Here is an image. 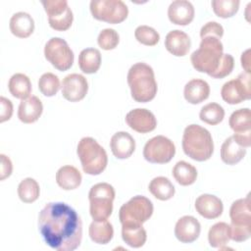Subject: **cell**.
<instances>
[{"mask_svg": "<svg viewBox=\"0 0 251 251\" xmlns=\"http://www.w3.org/2000/svg\"><path fill=\"white\" fill-rule=\"evenodd\" d=\"M126 125L136 132L147 133L153 131L157 126L154 114L144 108H136L129 111L126 116Z\"/></svg>", "mask_w": 251, "mask_h": 251, "instance_id": "9a60e30c", "label": "cell"}, {"mask_svg": "<svg viewBox=\"0 0 251 251\" xmlns=\"http://www.w3.org/2000/svg\"><path fill=\"white\" fill-rule=\"evenodd\" d=\"M45 59L58 71L65 72L74 64V52L68 42L61 37L50 38L44 46Z\"/></svg>", "mask_w": 251, "mask_h": 251, "instance_id": "30bf717a", "label": "cell"}, {"mask_svg": "<svg viewBox=\"0 0 251 251\" xmlns=\"http://www.w3.org/2000/svg\"><path fill=\"white\" fill-rule=\"evenodd\" d=\"M44 242L57 251H74L82 239V222L77 212L63 202L47 203L38 216Z\"/></svg>", "mask_w": 251, "mask_h": 251, "instance_id": "6da1fadb", "label": "cell"}, {"mask_svg": "<svg viewBox=\"0 0 251 251\" xmlns=\"http://www.w3.org/2000/svg\"><path fill=\"white\" fill-rule=\"evenodd\" d=\"M120 42V35L118 31L113 28L102 29L97 37V43L103 50H113Z\"/></svg>", "mask_w": 251, "mask_h": 251, "instance_id": "f35d334b", "label": "cell"}, {"mask_svg": "<svg viewBox=\"0 0 251 251\" xmlns=\"http://www.w3.org/2000/svg\"><path fill=\"white\" fill-rule=\"evenodd\" d=\"M234 140L244 148H248L251 145V131L243 132V133H234Z\"/></svg>", "mask_w": 251, "mask_h": 251, "instance_id": "7bdbcfd3", "label": "cell"}, {"mask_svg": "<svg viewBox=\"0 0 251 251\" xmlns=\"http://www.w3.org/2000/svg\"><path fill=\"white\" fill-rule=\"evenodd\" d=\"M62 95L70 102H78L82 100L88 91V82L86 78L79 74H70L63 78Z\"/></svg>", "mask_w": 251, "mask_h": 251, "instance_id": "5bb4252c", "label": "cell"}, {"mask_svg": "<svg viewBox=\"0 0 251 251\" xmlns=\"http://www.w3.org/2000/svg\"><path fill=\"white\" fill-rule=\"evenodd\" d=\"M11 32L19 38H26L34 30V21L32 17L25 12L15 13L9 23Z\"/></svg>", "mask_w": 251, "mask_h": 251, "instance_id": "603a6c76", "label": "cell"}, {"mask_svg": "<svg viewBox=\"0 0 251 251\" xmlns=\"http://www.w3.org/2000/svg\"><path fill=\"white\" fill-rule=\"evenodd\" d=\"M8 89L15 98L25 100L30 96L31 82L27 75L22 73L13 75L8 82Z\"/></svg>", "mask_w": 251, "mask_h": 251, "instance_id": "484cf974", "label": "cell"}, {"mask_svg": "<svg viewBox=\"0 0 251 251\" xmlns=\"http://www.w3.org/2000/svg\"><path fill=\"white\" fill-rule=\"evenodd\" d=\"M0 180H4L5 178L9 177L13 172V164L9 157L4 154L0 155Z\"/></svg>", "mask_w": 251, "mask_h": 251, "instance_id": "b9f144b4", "label": "cell"}, {"mask_svg": "<svg viewBox=\"0 0 251 251\" xmlns=\"http://www.w3.org/2000/svg\"><path fill=\"white\" fill-rule=\"evenodd\" d=\"M208 35H213L222 38L224 35V27L217 22H208L200 29V37L203 38Z\"/></svg>", "mask_w": 251, "mask_h": 251, "instance_id": "ab89813d", "label": "cell"}, {"mask_svg": "<svg viewBox=\"0 0 251 251\" xmlns=\"http://www.w3.org/2000/svg\"><path fill=\"white\" fill-rule=\"evenodd\" d=\"M48 16V23L51 28L57 31L69 29L74 21V15L67 0H46L41 1Z\"/></svg>", "mask_w": 251, "mask_h": 251, "instance_id": "7c38bea8", "label": "cell"}, {"mask_svg": "<svg viewBox=\"0 0 251 251\" xmlns=\"http://www.w3.org/2000/svg\"><path fill=\"white\" fill-rule=\"evenodd\" d=\"M110 148L116 158L127 159L135 150V141L128 132L118 131L111 137Z\"/></svg>", "mask_w": 251, "mask_h": 251, "instance_id": "d6986e66", "label": "cell"}, {"mask_svg": "<svg viewBox=\"0 0 251 251\" xmlns=\"http://www.w3.org/2000/svg\"><path fill=\"white\" fill-rule=\"evenodd\" d=\"M101 53L96 48H85L78 55V67L82 73L95 74L101 66Z\"/></svg>", "mask_w": 251, "mask_h": 251, "instance_id": "83f0119b", "label": "cell"}, {"mask_svg": "<svg viewBox=\"0 0 251 251\" xmlns=\"http://www.w3.org/2000/svg\"><path fill=\"white\" fill-rule=\"evenodd\" d=\"M199 118L202 122L216 126L220 124L225 118V110L224 108L218 103H208L203 106L199 113Z\"/></svg>", "mask_w": 251, "mask_h": 251, "instance_id": "e575fe53", "label": "cell"}, {"mask_svg": "<svg viewBox=\"0 0 251 251\" xmlns=\"http://www.w3.org/2000/svg\"><path fill=\"white\" fill-rule=\"evenodd\" d=\"M181 145L184 154L198 162L209 160L214 152L210 131L199 125L192 124L184 128Z\"/></svg>", "mask_w": 251, "mask_h": 251, "instance_id": "277c9868", "label": "cell"}, {"mask_svg": "<svg viewBox=\"0 0 251 251\" xmlns=\"http://www.w3.org/2000/svg\"><path fill=\"white\" fill-rule=\"evenodd\" d=\"M246 155V148L239 145L233 136L227 137L221 147V159L226 165L239 163Z\"/></svg>", "mask_w": 251, "mask_h": 251, "instance_id": "d4e9b609", "label": "cell"}, {"mask_svg": "<svg viewBox=\"0 0 251 251\" xmlns=\"http://www.w3.org/2000/svg\"><path fill=\"white\" fill-rule=\"evenodd\" d=\"M201 225L192 216H183L175 226V235L181 243H192L200 235Z\"/></svg>", "mask_w": 251, "mask_h": 251, "instance_id": "2e32d148", "label": "cell"}, {"mask_svg": "<svg viewBox=\"0 0 251 251\" xmlns=\"http://www.w3.org/2000/svg\"><path fill=\"white\" fill-rule=\"evenodd\" d=\"M191 46V40L187 33L180 29H174L168 32L165 38L166 49L176 57L185 56Z\"/></svg>", "mask_w": 251, "mask_h": 251, "instance_id": "ffe728a7", "label": "cell"}, {"mask_svg": "<svg viewBox=\"0 0 251 251\" xmlns=\"http://www.w3.org/2000/svg\"><path fill=\"white\" fill-rule=\"evenodd\" d=\"M250 74L241 73L234 79L228 80L222 86L221 96L225 102L230 105L239 104L251 98Z\"/></svg>", "mask_w": 251, "mask_h": 251, "instance_id": "4fadbf2b", "label": "cell"}, {"mask_svg": "<svg viewBox=\"0 0 251 251\" xmlns=\"http://www.w3.org/2000/svg\"><path fill=\"white\" fill-rule=\"evenodd\" d=\"M230 239L243 242L251 236V210L250 196L235 200L229 209Z\"/></svg>", "mask_w": 251, "mask_h": 251, "instance_id": "8992f818", "label": "cell"}, {"mask_svg": "<svg viewBox=\"0 0 251 251\" xmlns=\"http://www.w3.org/2000/svg\"><path fill=\"white\" fill-rule=\"evenodd\" d=\"M230 240V226L225 222H219L213 225L208 231V241L211 247H225Z\"/></svg>", "mask_w": 251, "mask_h": 251, "instance_id": "f546056e", "label": "cell"}, {"mask_svg": "<svg viewBox=\"0 0 251 251\" xmlns=\"http://www.w3.org/2000/svg\"><path fill=\"white\" fill-rule=\"evenodd\" d=\"M241 67L245 73L250 74V49H247L241 54Z\"/></svg>", "mask_w": 251, "mask_h": 251, "instance_id": "ee69618b", "label": "cell"}, {"mask_svg": "<svg viewBox=\"0 0 251 251\" xmlns=\"http://www.w3.org/2000/svg\"><path fill=\"white\" fill-rule=\"evenodd\" d=\"M82 170L90 176L100 175L108 165V156L105 149L92 137H82L76 148Z\"/></svg>", "mask_w": 251, "mask_h": 251, "instance_id": "5b68a950", "label": "cell"}, {"mask_svg": "<svg viewBox=\"0 0 251 251\" xmlns=\"http://www.w3.org/2000/svg\"><path fill=\"white\" fill-rule=\"evenodd\" d=\"M148 190L155 198L161 201L170 200L176 193L174 184L168 177L165 176L154 177L148 185Z\"/></svg>", "mask_w": 251, "mask_h": 251, "instance_id": "f1b7e54d", "label": "cell"}, {"mask_svg": "<svg viewBox=\"0 0 251 251\" xmlns=\"http://www.w3.org/2000/svg\"><path fill=\"white\" fill-rule=\"evenodd\" d=\"M82 180L80 172L74 166H63L56 173V182L64 190L77 188Z\"/></svg>", "mask_w": 251, "mask_h": 251, "instance_id": "cb8c5ba5", "label": "cell"}, {"mask_svg": "<svg viewBox=\"0 0 251 251\" xmlns=\"http://www.w3.org/2000/svg\"><path fill=\"white\" fill-rule=\"evenodd\" d=\"M89 7L94 19L108 24H120L128 15V8L122 0H92Z\"/></svg>", "mask_w": 251, "mask_h": 251, "instance_id": "9c48e42d", "label": "cell"}, {"mask_svg": "<svg viewBox=\"0 0 251 251\" xmlns=\"http://www.w3.org/2000/svg\"><path fill=\"white\" fill-rule=\"evenodd\" d=\"M229 127L234 133L251 131V112L249 108H242L234 111L228 120Z\"/></svg>", "mask_w": 251, "mask_h": 251, "instance_id": "d6a6232c", "label": "cell"}, {"mask_svg": "<svg viewBox=\"0 0 251 251\" xmlns=\"http://www.w3.org/2000/svg\"><path fill=\"white\" fill-rule=\"evenodd\" d=\"M39 194L40 187L34 178L25 177L19 183L18 195L24 203H32L36 201Z\"/></svg>", "mask_w": 251, "mask_h": 251, "instance_id": "836d02e7", "label": "cell"}, {"mask_svg": "<svg viewBox=\"0 0 251 251\" xmlns=\"http://www.w3.org/2000/svg\"><path fill=\"white\" fill-rule=\"evenodd\" d=\"M127 83L131 97L139 103L153 100L157 94V81L153 69L142 62L133 64L127 73Z\"/></svg>", "mask_w": 251, "mask_h": 251, "instance_id": "3957f363", "label": "cell"}, {"mask_svg": "<svg viewBox=\"0 0 251 251\" xmlns=\"http://www.w3.org/2000/svg\"><path fill=\"white\" fill-rule=\"evenodd\" d=\"M210 95V85L209 83L200 78H193L189 80L183 89L184 99L193 105L200 104L205 101Z\"/></svg>", "mask_w": 251, "mask_h": 251, "instance_id": "7402d4cb", "label": "cell"}, {"mask_svg": "<svg viewBox=\"0 0 251 251\" xmlns=\"http://www.w3.org/2000/svg\"><path fill=\"white\" fill-rule=\"evenodd\" d=\"M0 105H1L0 123H4L6 121H9L13 115V104L11 100L5 98L4 96H1Z\"/></svg>", "mask_w": 251, "mask_h": 251, "instance_id": "60d3db41", "label": "cell"}, {"mask_svg": "<svg viewBox=\"0 0 251 251\" xmlns=\"http://www.w3.org/2000/svg\"><path fill=\"white\" fill-rule=\"evenodd\" d=\"M190 62L196 71L213 78H224L234 68L233 57L224 53L221 39L213 35L201 38L199 48L190 55Z\"/></svg>", "mask_w": 251, "mask_h": 251, "instance_id": "7a4b0ae2", "label": "cell"}, {"mask_svg": "<svg viewBox=\"0 0 251 251\" xmlns=\"http://www.w3.org/2000/svg\"><path fill=\"white\" fill-rule=\"evenodd\" d=\"M211 4L214 13L218 17L227 19L237 13L240 2L238 0H213Z\"/></svg>", "mask_w": 251, "mask_h": 251, "instance_id": "8d00e7d4", "label": "cell"}, {"mask_svg": "<svg viewBox=\"0 0 251 251\" xmlns=\"http://www.w3.org/2000/svg\"><path fill=\"white\" fill-rule=\"evenodd\" d=\"M196 212L205 219L214 220L219 218L224 211L222 200L212 194H202L195 200Z\"/></svg>", "mask_w": 251, "mask_h": 251, "instance_id": "ac0fdd59", "label": "cell"}, {"mask_svg": "<svg viewBox=\"0 0 251 251\" xmlns=\"http://www.w3.org/2000/svg\"><path fill=\"white\" fill-rule=\"evenodd\" d=\"M43 112V105L37 96H29L22 100L18 109V118L24 124L35 123Z\"/></svg>", "mask_w": 251, "mask_h": 251, "instance_id": "44dd1931", "label": "cell"}, {"mask_svg": "<svg viewBox=\"0 0 251 251\" xmlns=\"http://www.w3.org/2000/svg\"><path fill=\"white\" fill-rule=\"evenodd\" d=\"M176 154L175 143L164 135L149 139L143 148L144 159L152 164H167Z\"/></svg>", "mask_w": 251, "mask_h": 251, "instance_id": "8fae6325", "label": "cell"}, {"mask_svg": "<svg viewBox=\"0 0 251 251\" xmlns=\"http://www.w3.org/2000/svg\"><path fill=\"white\" fill-rule=\"evenodd\" d=\"M90 239L97 244L109 243L114 235V228L110 222L105 221H93L88 228Z\"/></svg>", "mask_w": 251, "mask_h": 251, "instance_id": "4316f807", "label": "cell"}, {"mask_svg": "<svg viewBox=\"0 0 251 251\" xmlns=\"http://www.w3.org/2000/svg\"><path fill=\"white\" fill-rule=\"evenodd\" d=\"M173 176L178 184L188 186L196 181L197 170L193 165L185 161H179L173 168Z\"/></svg>", "mask_w": 251, "mask_h": 251, "instance_id": "1f68e13d", "label": "cell"}, {"mask_svg": "<svg viewBox=\"0 0 251 251\" xmlns=\"http://www.w3.org/2000/svg\"><path fill=\"white\" fill-rule=\"evenodd\" d=\"M122 238L129 247L140 248L146 242L147 233L142 225L122 226Z\"/></svg>", "mask_w": 251, "mask_h": 251, "instance_id": "4dcf8cb0", "label": "cell"}, {"mask_svg": "<svg viewBox=\"0 0 251 251\" xmlns=\"http://www.w3.org/2000/svg\"><path fill=\"white\" fill-rule=\"evenodd\" d=\"M115 189L107 182L94 184L88 193L89 213L93 221H105L113 212Z\"/></svg>", "mask_w": 251, "mask_h": 251, "instance_id": "52a82bcc", "label": "cell"}, {"mask_svg": "<svg viewBox=\"0 0 251 251\" xmlns=\"http://www.w3.org/2000/svg\"><path fill=\"white\" fill-rule=\"evenodd\" d=\"M135 39L146 46H155L160 40L158 31L149 25H139L134 30Z\"/></svg>", "mask_w": 251, "mask_h": 251, "instance_id": "74e56055", "label": "cell"}, {"mask_svg": "<svg viewBox=\"0 0 251 251\" xmlns=\"http://www.w3.org/2000/svg\"><path fill=\"white\" fill-rule=\"evenodd\" d=\"M195 10L187 0L173 1L168 8V18L171 23L177 25H187L194 19Z\"/></svg>", "mask_w": 251, "mask_h": 251, "instance_id": "e0dca14e", "label": "cell"}, {"mask_svg": "<svg viewBox=\"0 0 251 251\" xmlns=\"http://www.w3.org/2000/svg\"><path fill=\"white\" fill-rule=\"evenodd\" d=\"M153 211L151 200L145 196L136 195L122 205L119 219L122 226H140L151 218Z\"/></svg>", "mask_w": 251, "mask_h": 251, "instance_id": "ba28073f", "label": "cell"}, {"mask_svg": "<svg viewBox=\"0 0 251 251\" xmlns=\"http://www.w3.org/2000/svg\"><path fill=\"white\" fill-rule=\"evenodd\" d=\"M60 87V79L53 73H45L39 77L38 89L44 96L52 97L56 95Z\"/></svg>", "mask_w": 251, "mask_h": 251, "instance_id": "d590c367", "label": "cell"}]
</instances>
